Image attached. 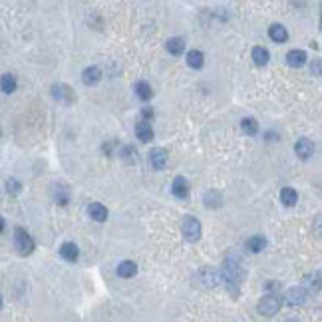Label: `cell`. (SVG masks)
<instances>
[{"instance_id":"7c38bea8","label":"cell","mask_w":322,"mask_h":322,"mask_svg":"<svg viewBox=\"0 0 322 322\" xmlns=\"http://www.w3.org/2000/svg\"><path fill=\"white\" fill-rule=\"evenodd\" d=\"M100 80H102V70H100L98 66H90V68H86L84 74H82V82H84L86 86H96Z\"/></svg>"},{"instance_id":"4fadbf2b","label":"cell","mask_w":322,"mask_h":322,"mask_svg":"<svg viewBox=\"0 0 322 322\" xmlns=\"http://www.w3.org/2000/svg\"><path fill=\"white\" fill-rule=\"evenodd\" d=\"M16 88H18V80H16V76L14 74H2L0 76V90H2L4 94H12V92H16Z\"/></svg>"},{"instance_id":"ba28073f","label":"cell","mask_w":322,"mask_h":322,"mask_svg":"<svg viewBox=\"0 0 322 322\" xmlns=\"http://www.w3.org/2000/svg\"><path fill=\"white\" fill-rule=\"evenodd\" d=\"M306 296H308V292H306V288H302V286H292V288L286 290V302H288L290 306H300V304H304V302H306Z\"/></svg>"},{"instance_id":"e0dca14e","label":"cell","mask_w":322,"mask_h":322,"mask_svg":"<svg viewBox=\"0 0 322 322\" xmlns=\"http://www.w3.org/2000/svg\"><path fill=\"white\" fill-rule=\"evenodd\" d=\"M165 48H167V52H169V54H173V56H181V54L185 52V40H183V38H179V36L169 38V40H167V44H165Z\"/></svg>"},{"instance_id":"6da1fadb","label":"cell","mask_w":322,"mask_h":322,"mask_svg":"<svg viewBox=\"0 0 322 322\" xmlns=\"http://www.w3.org/2000/svg\"><path fill=\"white\" fill-rule=\"evenodd\" d=\"M243 276H245V268H243V263L237 255H229L223 263V272H221V278L229 284V286H239L243 282Z\"/></svg>"},{"instance_id":"4316f807","label":"cell","mask_w":322,"mask_h":322,"mask_svg":"<svg viewBox=\"0 0 322 322\" xmlns=\"http://www.w3.org/2000/svg\"><path fill=\"white\" fill-rule=\"evenodd\" d=\"M6 191H8L10 195H18V193L22 191L20 181H18V179H6Z\"/></svg>"},{"instance_id":"8fae6325","label":"cell","mask_w":322,"mask_h":322,"mask_svg":"<svg viewBox=\"0 0 322 322\" xmlns=\"http://www.w3.org/2000/svg\"><path fill=\"white\" fill-rule=\"evenodd\" d=\"M60 257H62L64 261H68V263H76L78 257H80L78 245H76V243H64V245L60 247Z\"/></svg>"},{"instance_id":"9c48e42d","label":"cell","mask_w":322,"mask_h":322,"mask_svg":"<svg viewBox=\"0 0 322 322\" xmlns=\"http://www.w3.org/2000/svg\"><path fill=\"white\" fill-rule=\"evenodd\" d=\"M294 151L300 159H310L312 153H314V143L308 139V137H300L296 143H294Z\"/></svg>"},{"instance_id":"83f0119b","label":"cell","mask_w":322,"mask_h":322,"mask_svg":"<svg viewBox=\"0 0 322 322\" xmlns=\"http://www.w3.org/2000/svg\"><path fill=\"white\" fill-rule=\"evenodd\" d=\"M310 72H312L314 76H320V60H318V58L310 64Z\"/></svg>"},{"instance_id":"d6986e66","label":"cell","mask_w":322,"mask_h":322,"mask_svg":"<svg viewBox=\"0 0 322 322\" xmlns=\"http://www.w3.org/2000/svg\"><path fill=\"white\" fill-rule=\"evenodd\" d=\"M185 60H187V64H189L193 70H199V68H203V64H205V56H203L201 50H189L187 56H185Z\"/></svg>"},{"instance_id":"52a82bcc","label":"cell","mask_w":322,"mask_h":322,"mask_svg":"<svg viewBox=\"0 0 322 322\" xmlns=\"http://www.w3.org/2000/svg\"><path fill=\"white\" fill-rule=\"evenodd\" d=\"M52 96H54L56 100L64 102V104H72V102L76 100L74 90H72L70 86H66V84H56V86H52Z\"/></svg>"},{"instance_id":"f546056e","label":"cell","mask_w":322,"mask_h":322,"mask_svg":"<svg viewBox=\"0 0 322 322\" xmlns=\"http://www.w3.org/2000/svg\"><path fill=\"white\" fill-rule=\"evenodd\" d=\"M4 227H6V223H4V217H0V233L4 231Z\"/></svg>"},{"instance_id":"7a4b0ae2","label":"cell","mask_w":322,"mask_h":322,"mask_svg":"<svg viewBox=\"0 0 322 322\" xmlns=\"http://www.w3.org/2000/svg\"><path fill=\"white\" fill-rule=\"evenodd\" d=\"M14 245H16V249H18V253H20L22 257L30 255V253L36 249L34 239H32L22 227H16V229H14Z\"/></svg>"},{"instance_id":"5b68a950","label":"cell","mask_w":322,"mask_h":322,"mask_svg":"<svg viewBox=\"0 0 322 322\" xmlns=\"http://www.w3.org/2000/svg\"><path fill=\"white\" fill-rule=\"evenodd\" d=\"M280 310V298L274 294H267L261 302H259V312L263 316H274Z\"/></svg>"},{"instance_id":"9a60e30c","label":"cell","mask_w":322,"mask_h":322,"mask_svg":"<svg viewBox=\"0 0 322 322\" xmlns=\"http://www.w3.org/2000/svg\"><path fill=\"white\" fill-rule=\"evenodd\" d=\"M268 36H270V40L276 42V44H282V42L288 40V32H286V28H284L282 24H272V26L268 28Z\"/></svg>"},{"instance_id":"3957f363","label":"cell","mask_w":322,"mask_h":322,"mask_svg":"<svg viewBox=\"0 0 322 322\" xmlns=\"http://www.w3.org/2000/svg\"><path fill=\"white\" fill-rule=\"evenodd\" d=\"M181 231H183V237H185L189 243H197V241L201 239V223H199L195 217H191V215L185 217Z\"/></svg>"},{"instance_id":"484cf974","label":"cell","mask_w":322,"mask_h":322,"mask_svg":"<svg viewBox=\"0 0 322 322\" xmlns=\"http://www.w3.org/2000/svg\"><path fill=\"white\" fill-rule=\"evenodd\" d=\"M241 129H243L247 135H257V133H259V123H257V119H253V117H245V119H241Z\"/></svg>"},{"instance_id":"ac0fdd59","label":"cell","mask_w":322,"mask_h":322,"mask_svg":"<svg viewBox=\"0 0 322 322\" xmlns=\"http://www.w3.org/2000/svg\"><path fill=\"white\" fill-rule=\"evenodd\" d=\"M251 58H253V62H255L257 66H267V64H268L270 54H268V50H267V48H263V46H255V48H253V52H251Z\"/></svg>"},{"instance_id":"1f68e13d","label":"cell","mask_w":322,"mask_h":322,"mask_svg":"<svg viewBox=\"0 0 322 322\" xmlns=\"http://www.w3.org/2000/svg\"><path fill=\"white\" fill-rule=\"evenodd\" d=\"M0 308H2V296H0Z\"/></svg>"},{"instance_id":"2e32d148","label":"cell","mask_w":322,"mask_h":322,"mask_svg":"<svg viewBox=\"0 0 322 322\" xmlns=\"http://www.w3.org/2000/svg\"><path fill=\"white\" fill-rule=\"evenodd\" d=\"M135 133H137V137H139L143 143H147V141L153 139V127H151L149 121H137V125H135Z\"/></svg>"},{"instance_id":"603a6c76","label":"cell","mask_w":322,"mask_h":322,"mask_svg":"<svg viewBox=\"0 0 322 322\" xmlns=\"http://www.w3.org/2000/svg\"><path fill=\"white\" fill-rule=\"evenodd\" d=\"M205 205L209 207V209H217V207H221L223 205V195L219 193V191H207L205 193Z\"/></svg>"},{"instance_id":"f1b7e54d","label":"cell","mask_w":322,"mask_h":322,"mask_svg":"<svg viewBox=\"0 0 322 322\" xmlns=\"http://www.w3.org/2000/svg\"><path fill=\"white\" fill-rule=\"evenodd\" d=\"M141 113H143V119H141V121H149V119L153 117V109H151V107H145Z\"/></svg>"},{"instance_id":"7402d4cb","label":"cell","mask_w":322,"mask_h":322,"mask_svg":"<svg viewBox=\"0 0 322 322\" xmlns=\"http://www.w3.org/2000/svg\"><path fill=\"white\" fill-rule=\"evenodd\" d=\"M135 94H137V98L143 100V102H149V100L153 98V90H151V86H149L147 82H137V84H135Z\"/></svg>"},{"instance_id":"ffe728a7","label":"cell","mask_w":322,"mask_h":322,"mask_svg":"<svg viewBox=\"0 0 322 322\" xmlns=\"http://www.w3.org/2000/svg\"><path fill=\"white\" fill-rule=\"evenodd\" d=\"M88 213H90V217H92L94 221H98V223H104V221L107 219V209H106L102 203H92V205L88 207Z\"/></svg>"},{"instance_id":"277c9868","label":"cell","mask_w":322,"mask_h":322,"mask_svg":"<svg viewBox=\"0 0 322 322\" xmlns=\"http://www.w3.org/2000/svg\"><path fill=\"white\" fill-rule=\"evenodd\" d=\"M221 282V274H217L213 268H201L195 274V284L203 286V288H213Z\"/></svg>"},{"instance_id":"8992f818","label":"cell","mask_w":322,"mask_h":322,"mask_svg":"<svg viewBox=\"0 0 322 322\" xmlns=\"http://www.w3.org/2000/svg\"><path fill=\"white\" fill-rule=\"evenodd\" d=\"M167 159H169V157H167V151H165L163 147H155V149L149 151V163H151V167L157 169V171L165 169Z\"/></svg>"},{"instance_id":"4dcf8cb0","label":"cell","mask_w":322,"mask_h":322,"mask_svg":"<svg viewBox=\"0 0 322 322\" xmlns=\"http://www.w3.org/2000/svg\"><path fill=\"white\" fill-rule=\"evenodd\" d=\"M282 322H298V320H294V318H286V320H282Z\"/></svg>"},{"instance_id":"cb8c5ba5","label":"cell","mask_w":322,"mask_h":322,"mask_svg":"<svg viewBox=\"0 0 322 322\" xmlns=\"http://www.w3.org/2000/svg\"><path fill=\"white\" fill-rule=\"evenodd\" d=\"M265 247H267V239H265L263 235H255V237H251V239L247 241V249H249L251 253H261Z\"/></svg>"},{"instance_id":"d4e9b609","label":"cell","mask_w":322,"mask_h":322,"mask_svg":"<svg viewBox=\"0 0 322 322\" xmlns=\"http://www.w3.org/2000/svg\"><path fill=\"white\" fill-rule=\"evenodd\" d=\"M280 201H282L286 207H292V205H296V201H298V193H296L292 187H284V189L280 191Z\"/></svg>"},{"instance_id":"44dd1931","label":"cell","mask_w":322,"mask_h":322,"mask_svg":"<svg viewBox=\"0 0 322 322\" xmlns=\"http://www.w3.org/2000/svg\"><path fill=\"white\" fill-rule=\"evenodd\" d=\"M117 274L123 276V278H131L137 274V265L133 261H121L119 267H117Z\"/></svg>"},{"instance_id":"5bb4252c","label":"cell","mask_w":322,"mask_h":322,"mask_svg":"<svg viewBox=\"0 0 322 322\" xmlns=\"http://www.w3.org/2000/svg\"><path fill=\"white\" fill-rule=\"evenodd\" d=\"M306 62V52L304 50H290L286 54V64L290 68H302Z\"/></svg>"},{"instance_id":"30bf717a","label":"cell","mask_w":322,"mask_h":322,"mask_svg":"<svg viewBox=\"0 0 322 322\" xmlns=\"http://www.w3.org/2000/svg\"><path fill=\"white\" fill-rule=\"evenodd\" d=\"M171 191H173V195L177 199H187L189 197V183H187V179L177 175L173 179V183H171Z\"/></svg>"}]
</instances>
